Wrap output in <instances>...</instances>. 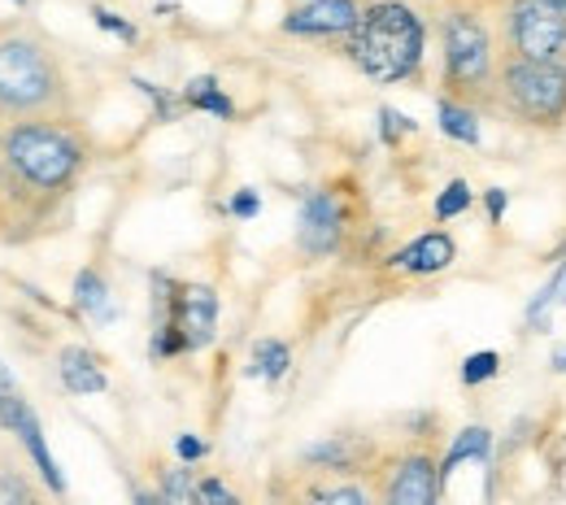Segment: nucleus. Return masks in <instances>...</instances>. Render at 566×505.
Returning <instances> with one entry per match:
<instances>
[{"label":"nucleus","instance_id":"nucleus-30","mask_svg":"<svg viewBox=\"0 0 566 505\" xmlns=\"http://www.w3.org/2000/svg\"><path fill=\"white\" fill-rule=\"evenodd\" d=\"M175 453H179V462H201L206 453H210V444L201 440V435H192V432H184V435H175Z\"/></svg>","mask_w":566,"mask_h":505},{"label":"nucleus","instance_id":"nucleus-37","mask_svg":"<svg viewBox=\"0 0 566 505\" xmlns=\"http://www.w3.org/2000/svg\"><path fill=\"white\" fill-rule=\"evenodd\" d=\"M13 4H27V0H13Z\"/></svg>","mask_w":566,"mask_h":505},{"label":"nucleus","instance_id":"nucleus-11","mask_svg":"<svg viewBox=\"0 0 566 505\" xmlns=\"http://www.w3.org/2000/svg\"><path fill=\"white\" fill-rule=\"evenodd\" d=\"M357 18H361L357 0H296L280 18V31L296 40H345Z\"/></svg>","mask_w":566,"mask_h":505},{"label":"nucleus","instance_id":"nucleus-8","mask_svg":"<svg viewBox=\"0 0 566 505\" xmlns=\"http://www.w3.org/2000/svg\"><path fill=\"white\" fill-rule=\"evenodd\" d=\"M444 493L440 480V457L431 444H406L397 453H384L375 466V497L388 505H436Z\"/></svg>","mask_w":566,"mask_h":505},{"label":"nucleus","instance_id":"nucleus-7","mask_svg":"<svg viewBox=\"0 0 566 505\" xmlns=\"http://www.w3.org/2000/svg\"><path fill=\"white\" fill-rule=\"evenodd\" d=\"M496 35H501V57L563 62L566 9L554 0H501L496 4Z\"/></svg>","mask_w":566,"mask_h":505},{"label":"nucleus","instance_id":"nucleus-38","mask_svg":"<svg viewBox=\"0 0 566 505\" xmlns=\"http://www.w3.org/2000/svg\"><path fill=\"white\" fill-rule=\"evenodd\" d=\"M563 71H566V53H563Z\"/></svg>","mask_w":566,"mask_h":505},{"label":"nucleus","instance_id":"nucleus-16","mask_svg":"<svg viewBox=\"0 0 566 505\" xmlns=\"http://www.w3.org/2000/svg\"><path fill=\"white\" fill-rule=\"evenodd\" d=\"M436 123H440V131H444L449 140H458V145L475 148L484 140L480 109L467 105V101H458V96H449V92H440V101H436Z\"/></svg>","mask_w":566,"mask_h":505},{"label":"nucleus","instance_id":"nucleus-19","mask_svg":"<svg viewBox=\"0 0 566 505\" xmlns=\"http://www.w3.org/2000/svg\"><path fill=\"white\" fill-rule=\"evenodd\" d=\"M554 309H566V257L558 262V271L549 275V284L527 301V314H523L527 332H541V336H545L549 323H554Z\"/></svg>","mask_w":566,"mask_h":505},{"label":"nucleus","instance_id":"nucleus-18","mask_svg":"<svg viewBox=\"0 0 566 505\" xmlns=\"http://www.w3.org/2000/svg\"><path fill=\"white\" fill-rule=\"evenodd\" d=\"M179 101H184L188 109H197V114H213V118H222V123H231V118H235V101L218 87V78H213V74H197V78H188Z\"/></svg>","mask_w":566,"mask_h":505},{"label":"nucleus","instance_id":"nucleus-15","mask_svg":"<svg viewBox=\"0 0 566 505\" xmlns=\"http://www.w3.org/2000/svg\"><path fill=\"white\" fill-rule=\"evenodd\" d=\"M74 309L83 314V318H92V323H114L118 318V305H114V292L105 284V275L96 271V266H83L78 275H74Z\"/></svg>","mask_w":566,"mask_h":505},{"label":"nucleus","instance_id":"nucleus-31","mask_svg":"<svg viewBox=\"0 0 566 505\" xmlns=\"http://www.w3.org/2000/svg\"><path fill=\"white\" fill-rule=\"evenodd\" d=\"M197 502L235 505V502H240V497H235V493H231V488H227L222 480H201V484H197Z\"/></svg>","mask_w":566,"mask_h":505},{"label":"nucleus","instance_id":"nucleus-14","mask_svg":"<svg viewBox=\"0 0 566 505\" xmlns=\"http://www.w3.org/2000/svg\"><path fill=\"white\" fill-rule=\"evenodd\" d=\"M57 375H62L66 392H74V397H92V392H105L109 388L101 358L92 349H83V345H71V349L57 354Z\"/></svg>","mask_w":566,"mask_h":505},{"label":"nucleus","instance_id":"nucleus-6","mask_svg":"<svg viewBox=\"0 0 566 505\" xmlns=\"http://www.w3.org/2000/svg\"><path fill=\"white\" fill-rule=\"evenodd\" d=\"M496 109L532 131L566 127V71L563 62H527L501 57L496 74Z\"/></svg>","mask_w":566,"mask_h":505},{"label":"nucleus","instance_id":"nucleus-20","mask_svg":"<svg viewBox=\"0 0 566 505\" xmlns=\"http://www.w3.org/2000/svg\"><path fill=\"white\" fill-rule=\"evenodd\" d=\"M49 488H40L22 466H18V457H9V453H0V505H31L40 502Z\"/></svg>","mask_w":566,"mask_h":505},{"label":"nucleus","instance_id":"nucleus-12","mask_svg":"<svg viewBox=\"0 0 566 505\" xmlns=\"http://www.w3.org/2000/svg\"><path fill=\"white\" fill-rule=\"evenodd\" d=\"M458 262V240L449 231H427L419 240H410L406 249H397L388 257V271L397 275H415V280H427V275H440Z\"/></svg>","mask_w":566,"mask_h":505},{"label":"nucleus","instance_id":"nucleus-10","mask_svg":"<svg viewBox=\"0 0 566 505\" xmlns=\"http://www.w3.org/2000/svg\"><path fill=\"white\" fill-rule=\"evenodd\" d=\"M296 244L305 257H327L345 244V206L332 188H314L296 214Z\"/></svg>","mask_w":566,"mask_h":505},{"label":"nucleus","instance_id":"nucleus-27","mask_svg":"<svg viewBox=\"0 0 566 505\" xmlns=\"http://www.w3.org/2000/svg\"><path fill=\"white\" fill-rule=\"evenodd\" d=\"M92 22H96L105 35H118L123 44H136V40H140V27H136V22H127L123 13L105 9V4H92Z\"/></svg>","mask_w":566,"mask_h":505},{"label":"nucleus","instance_id":"nucleus-9","mask_svg":"<svg viewBox=\"0 0 566 505\" xmlns=\"http://www.w3.org/2000/svg\"><path fill=\"white\" fill-rule=\"evenodd\" d=\"M379 444L370 435H357V432H336V435H323L314 444L301 449V466H310L314 475H375L379 466Z\"/></svg>","mask_w":566,"mask_h":505},{"label":"nucleus","instance_id":"nucleus-29","mask_svg":"<svg viewBox=\"0 0 566 505\" xmlns=\"http://www.w3.org/2000/svg\"><path fill=\"white\" fill-rule=\"evenodd\" d=\"M227 214L240 218V222H249V218L262 214V197H258V188H240V192H231V201H227Z\"/></svg>","mask_w":566,"mask_h":505},{"label":"nucleus","instance_id":"nucleus-34","mask_svg":"<svg viewBox=\"0 0 566 505\" xmlns=\"http://www.w3.org/2000/svg\"><path fill=\"white\" fill-rule=\"evenodd\" d=\"M554 370H558V375H566V349H558V354H554Z\"/></svg>","mask_w":566,"mask_h":505},{"label":"nucleus","instance_id":"nucleus-1","mask_svg":"<svg viewBox=\"0 0 566 505\" xmlns=\"http://www.w3.org/2000/svg\"><path fill=\"white\" fill-rule=\"evenodd\" d=\"M0 152L9 188V240L44 231L92 161V145L71 114L0 123Z\"/></svg>","mask_w":566,"mask_h":505},{"label":"nucleus","instance_id":"nucleus-39","mask_svg":"<svg viewBox=\"0 0 566 505\" xmlns=\"http://www.w3.org/2000/svg\"><path fill=\"white\" fill-rule=\"evenodd\" d=\"M292 4H296V0H292Z\"/></svg>","mask_w":566,"mask_h":505},{"label":"nucleus","instance_id":"nucleus-33","mask_svg":"<svg viewBox=\"0 0 566 505\" xmlns=\"http://www.w3.org/2000/svg\"><path fill=\"white\" fill-rule=\"evenodd\" d=\"M0 240H9V188H4V152H0Z\"/></svg>","mask_w":566,"mask_h":505},{"label":"nucleus","instance_id":"nucleus-5","mask_svg":"<svg viewBox=\"0 0 566 505\" xmlns=\"http://www.w3.org/2000/svg\"><path fill=\"white\" fill-rule=\"evenodd\" d=\"M153 340L148 354L179 358L201 354L218 336V292L210 284H179L161 271H153Z\"/></svg>","mask_w":566,"mask_h":505},{"label":"nucleus","instance_id":"nucleus-24","mask_svg":"<svg viewBox=\"0 0 566 505\" xmlns=\"http://www.w3.org/2000/svg\"><path fill=\"white\" fill-rule=\"evenodd\" d=\"M471 206H475V192H471V183H467V179H449V183L436 192V206H431V214H436V222H453V218L467 214Z\"/></svg>","mask_w":566,"mask_h":505},{"label":"nucleus","instance_id":"nucleus-25","mask_svg":"<svg viewBox=\"0 0 566 505\" xmlns=\"http://www.w3.org/2000/svg\"><path fill=\"white\" fill-rule=\"evenodd\" d=\"M496 375H501V354L496 349H480V354L462 358V383L467 388H480V383H489Z\"/></svg>","mask_w":566,"mask_h":505},{"label":"nucleus","instance_id":"nucleus-23","mask_svg":"<svg viewBox=\"0 0 566 505\" xmlns=\"http://www.w3.org/2000/svg\"><path fill=\"white\" fill-rule=\"evenodd\" d=\"M157 497L170 505H192L197 502V475L188 471V462L179 466H166L161 480H157Z\"/></svg>","mask_w":566,"mask_h":505},{"label":"nucleus","instance_id":"nucleus-2","mask_svg":"<svg viewBox=\"0 0 566 505\" xmlns=\"http://www.w3.org/2000/svg\"><path fill=\"white\" fill-rule=\"evenodd\" d=\"M501 35L493 0H449L440 13V83L449 96L484 109L496 105Z\"/></svg>","mask_w":566,"mask_h":505},{"label":"nucleus","instance_id":"nucleus-22","mask_svg":"<svg viewBox=\"0 0 566 505\" xmlns=\"http://www.w3.org/2000/svg\"><path fill=\"white\" fill-rule=\"evenodd\" d=\"M310 502H327V505H366L375 497V484H345V480H318L305 488Z\"/></svg>","mask_w":566,"mask_h":505},{"label":"nucleus","instance_id":"nucleus-32","mask_svg":"<svg viewBox=\"0 0 566 505\" xmlns=\"http://www.w3.org/2000/svg\"><path fill=\"white\" fill-rule=\"evenodd\" d=\"M484 210H489V222H501V218H505V210H510V192H505V188H489V192H484Z\"/></svg>","mask_w":566,"mask_h":505},{"label":"nucleus","instance_id":"nucleus-3","mask_svg":"<svg viewBox=\"0 0 566 505\" xmlns=\"http://www.w3.org/2000/svg\"><path fill=\"white\" fill-rule=\"evenodd\" d=\"M74 114L71 74L57 49L22 27H0V123Z\"/></svg>","mask_w":566,"mask_h":505},{"label":"nucleus","instance_id":"nucleus-35","mask_svg":"<svg viewBox=\"0 0 566 505\" xmlns=\"http://www.w3.org/2000/svg\"><path fill=\"white\" fill-rule=\"evenodd\" d=\"M423 4H440V9H444V4H449V0H423Z\"/></svg>","mask_w":566,"mask_h":505},{"label":"nucleus","instance_id":"nucleus-21","mask_svg":"<svg viewBox=\"0 0 566 505\" xmlns=\"http://www.w3.org/2000/svg\"><path fill=\"white\" fill-rule=\"evenodd\" d=\"M287 366H292V349H287L283 340H258V345H253V366H249L253 379L280 383L283 375H287Z\"/></svg>","mask_w":566,"mask_h":505},{"label":"nucleus","instance_id":"nucleus-28","mask_svg":"<svg viewBox=\"0 0 566 505\" xmlns=\"http://www.w3.org/2000/svg\"><path fill=\"white\" fill-rule=\"evenodd\" d=\"M27 397H22V388L13 383V375L0 366V428H9V419L18 414V406H22Z\"/></svg>","mask_w":566,"mask_h":505},{"label":"nucleus","instance_id":"nucleus-36","mask_svg":"<svg viewBox=\"0 0 566 505\" xmlns=\"http://www.w3.org/2000/svg\"><path fill=\"white\" fill-rule=\"evenodd\" d=\"M554 4H563V9H566V0H554Z\"/></svg>","mask_w":566,"mask_h":505},{"label":"nucleus","instance_id":"nucleus-17","mask_svg":"<svg viewBox=\"0 0 566 505\" xmlns=\"http://www.w3.org/2000/svg\"><path fill=\"white\" fill-rule=\"evenodd\" d=\"M493 457V432L484 423H471L449 440V453L440 457V480L449 484V475L462 466V462H489Z\"/></svg>","mask_w":566,"mask_h":505},{"label":"nucleus","instance_id":"nucleus-13","mask_svg":"<svg viewBox=\"0 0 566 505\" xmlns=\"http://www.w3.org/2000/svg\"><path fill=\"white\" fill-rule=\"evenodd\" d=\"M4 432L13 435V440L31 453V462H35V471H40L44 488H49V493H57V497H66V475H62L57 457L49 453V440H44V428H40V419H35L31 401H22V406H18V414L9 419V428H4Z\"/></svg>","mask_w":566,"mask_h":505},{"label":"nucleus","instance_id":"nucleus-26","mask_svg":"<svg viewBox=\"0 0 566 505\" xmlns=\"http://www.w3.org/2000/svg\"><path fill=\"white\" fill-rule=\"evenodd\" d=\"M406 136H415V118L401 114V109H392V105H379V140L388 148H397Z\"/></svg>","mask_w":566,"mask_h":505},{"label":"nucleus","instance_id":"nucleus-4","mask_svg":"<svg viewBox=\"0 0 566 505\" xmlns=\"http://www.w3.org/2000/svg\"><path fill=\"white\" fill-rule=\"evenodd\" d=\"M345 53L370 83H406L423 71L427 22L423 13L406 0H370L345 35Z\"/></svg>","mask_w":566,"mask_h":505}]
</instances>
